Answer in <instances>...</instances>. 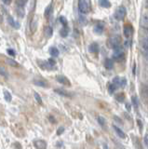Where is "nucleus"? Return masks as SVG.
Masks as SVG:
<instances>
[{"label": "nucleus", "instance_id": "obj_21", "mask_svg": "<svg viewBox=\"0 0 148 149\" xmlns=\"http://www.w3.org/2000/svg\"><path fill=\"white\" fill-rule=\"evenodd\" d=\"M68 33H69V31H68V28H67L66 26H64L63 27L62 30H61V32H60V35L62 36V37H65V36H68Z\"/></svg>", "mask_w": 148, "mask_h": 149}, {"label": "nucleus", "instance_id": "obj_10", "mask_svg": "<svg viewBox=\"0 0 148 149\" xmlns=\"http://www.w3.org/2000/svg\"><path fill=\"white\" fill-rule=\"evenodd\" d=\"M34 146L38 149H45L47 147V144H46V142L43 140H37L34 142Z\"/></svg>", "mask_w": 148, "mask_h": 149}, {"label": "nucleus", "instance_id": "obj_38", "mask_svg": "<svg viewBox=\"0 0 148 149\" xmlns=\"http://www.w3.org/2000/svg\"><path fill=\"white\" fill-rule=\"evenodd\" d=\"M126 108L128 109L129 112L130 111V103H127V105H126Z\"/></svg>", "mask_w": 148, "mask_h": 149}, {"label": "nucleus", "instance_id": "obj_25", "mask_svg": "<svg viewBox=\"0 0 148 149\" xmlns=\"http://www.w3.org/2000/svg\"><path fill=\"white\" fill-rule=\"evenodd\" d=\"M4 97H5V100L7 102L11 101V94L8 92V90H5V92H4Z\"/></svg>", "mask_w": 148, "mask_h": 149}, {"label": "nucleus", "instance_id": "obj_23", "mask_svg": "<svg viewBox=\"0 0 148 149\" xmlns=\"http://www.w3.org/2000/svg\"><path fill=\"white\" fill-rule=\"evenodd\" d=\"M116 89H117V88H116V86L115 84H114L113 82H112V83L110 84V85H109V87H108L109 93H110V94H113L114 92H115V90H116Z\"/></svg>", "mask_w": 148, "mask_h": 149}, {"label": "nucleus", "instance_id": "obj_37", "mask_svg": "<svg viewBox=\"0 0 148 149\" xmlns=\"http://www.w3.org/2000/svg\"><path fill=\"white\" fill-rule=\"evenodd\" d=\"M137 123H138L139 127H140V130H143V123L141 122L140 119H137Z\"/></svg>", "mask_w": 148, "mask_h": 149}, {"label": "nucleus", "instance_id": "obj_7", "mask_svg": "<svg viewBox=\"0 0 148 149\" xmlns=\"http://www.w3.org/2000/svg\"><path fill=\"white\" fill-rule=\"evenodd\" d=\"M133 31H134V29L132 24L128 23L124 26V36L127 37V38H130V37L132 36Z\"/></svg>", "mask_w": 148, "mask_h": 149}, {"label": "nucleus", "instance_id": "obj_28", "mask_svg": "<svg viewBox=\"0 0 148 149\" xmlns=\"http://www.w3.org/2000/svg\"><path fill=\"white\" fill-rule=\"evenodd\" d=\"M28 0H17V4H18V6L20 7H23L26 5Z\"/></svg>", "mask_w": 148, "mask_h": 149}, {"label": "nucleus", "instance_id": "obj_3", "mask_svg": "<svg viewBox=\"0 0 148 149\" xmlns=\"http://www.w3.org/2000/svg\"><path fill=\"white\" fill-rule=\"evenodd\" d=\"M121 42V37L119 36H113L108 39L107 45L110 49H115L117 46H119Z\"/></svg>", "mask_w": 148, "mask_h": 149}, {"label": "nucleus", "instance_id": "obj_30", "mask_svg": "<svg viewBox=\"0 0 148 149\" xmlns=\"http://www.w3.org/2000/svg\"><path fill=\"white\" fill-rule=\"evenodd\" d=\"M132 103H133V105L135 106V108H137L138 105H139V103H138V99L137 97H132Z\"/></svg>", "mask_w": 148, "mask_h": 149}, {"label": "nucleus", "instance_id": "obj_35", "mask_svg": "<svg viewBox=\"0 0 148 149\" xmlns=\"http://www.w3.org/2000/svg\"><path fill=\"white\" fill-rule=\"evenodd\" d=\"M62 131H64V128H63V127H61L60 129H59V131H57V134H58V135L62 134Z\"/></svg>", "mask_w": 148, "mask_h": 149}, {"label": "nucleus", "instance_id": "obj_24", "mask_svg": "<svg viewBox=\"0 0 148 149\" xmlns=\"http://www.w3.org/2000/svg\"><path fill=\"white\" fill-rule=\"evenodd\" d=\"M0 76H2V77H6V78L8 77V73L7 72V70H5V68L0 67Z\"/></svg>", "mask_w": 148, "mask_h": 149}, {"label": "nucleus", "instance_id": "obj_6", "mask_svg": "<svg viewBox=\"0 0 148 149\" xmlns=\"http://www.w3.org/2000/svg\"><path fill=\"white\" fill-rule=\"evenodd\" d=\"M113 83L116 86V88H124L127 85V79L125 77H116L113 79Z\"/></svg>", "mask_w": 148, "mask_h": 149}, {"label": "nucleus", "instance_id": "obj_26", "mask_svg": "<svg viewBox=\"0 0 148 149\" xmlns=\"http://www.w3.org/2000/svg\"><path fill=\"white\" fill-rule=\"evenodd\" d=\"M142 24H143V25H145V26L148 25V15L147 14L143 15V17L142 19Z\"/></svg>", "mask_w": 148, "mask_h": 149}, {"label": "nucleus", "instance_id": "obj_19", "mask_svg": "<svg viewBox=\"0 0 148 149\" xmlns=\"http://www.w3.org/2000/svg\"><path fill=\"white\" fill-rule=\"evenodd\" d=\"M49 53L51 54L53 57H58L59 56V49L57 48H55V47H51L49 49Z\"/></svg>", "mask_w": 148, "mask_h": 149}, {"label": "nucleus", "instance_id": "obj_4", "mask_svg": "<svg viewBox=\"0 0 148 149\" xmlns=\"http://www.w3.org/2000/svg\"><path fill=\"white\" fill-rule=\"evenodd\" d=\"M124 58V49L120 45L117 46L116 48L114 49V53H113V59L116 61H120Z\"/></svg>", "mask_w": 148, "mask_h": 149}, {"label": "nucleus", "instance_id": "obj_29", "mask_svg": "<svg viewBox=\"0 0 148 149\" xmlns=\"http://www.w3.org/2000/svg\"><path fill=\"white\" fill-rule=\"evenodd\" d=\"M35 98H36V100L37 101V103H38L39 105H42V99L40 97V95L37 92H35Z\"/></svg>", "mask_w": 148, "mask_h": 149}, {"label": "nucleus", "instance_id": "obj_11", "mask_svg": "<svg viewBox=\"0 0 148 149\" xmlns=\"http://www.w3.org/2000/svg\"><path fill=\"white\" fill-rule=\"evenodd\" d=\"M103 29H104V25L103 23H98L97 25L94 27V32L96 33L97 35H101L103 32Z\"/></svg>", "mask_w": 148, "mask_h": 149}, {"label": "nucleus", "instance_id": "obj_39", "mask_svg": "<svg viewBox=\"0 0 148 149\" xmlns=\"http://www.w3.org/2000/svg\"><path fill=\"white\" fill-rule=\"evenodd\" d=\"M130 41H126V42H125V46L126 47H130Z\"/></svg>", "mask_w": 148, "mask_h": 149}, {"label": "nucleus", "instance_id": "obj_16", "mask_svg": "<svg viewBox=\"0 0 148 149\" xmlns=\"http://www.w3.org/2000/svg\"><path fill=\"white\" fill-rule=\"evenodd\" d=\"M104 66H105V68L108 69V70L113 69V67H114L113 60H111V59H106V60H105V62H104Z\"/></svg>", "mask_w": 148, "mask_h": 149}, {"label": "nucleus", "instance_id": "obj_22", "mask_svg": "<svg viewBox=\"0 0 148 149\" xmlns=\"http://www.w3.org/2000/svg\"><path fill=\"white\" fill-rule=\"evenodd\" d=\"M6 62H7V64H8L10 66H12V67H18V66H19L18 63H16L15 61L11 60V59H7Z\"/></svg>", "mask_w": 148, "mask_h": 149}, {"label": "nucleus", "instance_id": "obj_2", "mask_svg": "<svg viewBox=\"0 0 148 149\" xmlns=\"http://www.w3.org/2000/svg\"><path fill=\"white\" fill-rule=\"evenodd\" d=\"M142 49H143V56L148 61V30L145 31V36L142 39Z\"/></svg>", "mask_w": 148, "mask_h": 149}, {"label": "nucleus", "instance_id": "obj_40", "mask_svg": "<svg viewBox=\"0 0 148 149\" xmlns=\"http://www.w3.org/2000/svg\"><path fill=\"white\" fill-rule=\"evenodd\" d=\"M3 1H4V3H5V4H7V5H8V4L10 3L11 0H3Z\"/></svg>", "mask_w": 148, "mask_h": 149}, {"label": "nucleus", "instance_id": "obj_17", "mask_svg": "<svg viewBox=\"0 0 148 149\" xmlns=\"http://www.w3.org/2000/svg\"><path fill=\"white\" fill-rule=\"evenodd\" d=\"M99 4L101 7L105 8V9L111 7V3H110L109 0H99Z\"/></svg>", "mask_w": 148, "mask_h": 149}, {"label": "nucleus", "instance_id": "obj_18", "mask_svg": "<svg viewBox=\"0 0 148 149\" xmlns=\"http://www.w3.org/2000/svg\"><path fill=\"white\" fill-rule=\"evenodd\" d=\"M51 14H52V5H49L45 10V17L49 19L50 16H51Z\"/></svg>", "mask_w": 148, "mask_h": 149}, {"label": "nucleus", "instance_id": "obj_9", "mask_svg": "<svg viewBox=\"0 0 148 149\" xmlns=\"http://www.w3.org/2000/svg\"><path fill=\"white\" fill-rule=\"evenodd\" d=\"M55 92L62 95V96H64V97H72L73 96V93H71L68 92V90H62V89H56L55 90Z\"/></svg>", "mask_w": 148, "mask_h": 149}, {"label": "nucleus", "instance_id": "obj_5", "mask_svg": "<svg viewBox=\"0 0 148 149\" xmlns=\"http://www.w3.org/2000/svg\"><path fill=\"white\" fill-rule=\"evenodd\" d=\"M126 14H127V10L125 9V7H119V8H117V10H116L115 15L114 16H115V18L117 21H122V20H124Z\"/></svg>", "mask_w": 148, "mask_h": 149}, {"label": "nucleus", "instance_id": "obj_14", "mask_svg": "<svg viewBox=\"0 0 148 149\" xmlns=\"http://www.w3.org/2000/svg\"><path fill=\"white\" fill-rule=\"evenodd\" d=\"M8 23H10L12 27H14V28H16V29L20 28V23H18L17 22H15L14 19L12 18V17H10V16L8 18Z\"/></svg>", "mask_w": 148, "mask_h": 149}, {"label": "nucleus", "instance_id": "obj_15", "mask_svg": "<svg viewBox=\"0 0 148 149\" xmlns=\"http://www.w3.org/2000/svg\"><path fill=\"white\" fill-rule=\"evenodd\" d=\"M88 49H90V51L92 52V53L99 52V45L97 43H92L90 46V48H88Z\"/></svg>", "mask_w": 148, "mask_h": 149}, {"label": "nucleus", "instance_id": "obj_31", "mask_svg": "<svg viewBox=\"0 0 148 149\" xmlns=\"http://www.w3.org/2000/svg\"><path fill=\"white\" fill-rule=\"evenodd\" d=\"M60 22L64 26H67V20H66V18H64V17H60Z\"/></svg>", "mask_w": 148, "mask_h": 149}, {"label": "nucleus", "instance_id": "obj_13", "mask_svg": "<svg viewBox=\"0 0 148 149\" xmlns=\"http://www.w3.org/2000/svg\"><path fill=\"white\" fill-rule=\"evenodd\" d=\"M113 128H114V130H115V131L116 132V134L119 136L120 138H122V139H125L126 138V134H125V132L123 131H121L119 128L116 127V126H114Z\"/></svg>", "mask_w": 148, "mask_h": 149}, {"label": "nucleus", "instance_id": "obj_33", "mask_svg": "<svg viewBox=\"0 0 148 149\" xmlns=\"http://www.w3.org/2000/svg\"><path fill=\"white\" fill-rule=\"evenodd\" d=\"M7 52H8V54H10V56H12V57H14V56H15V51H13V49H8V51H7Z\"/></svg>", "mask_w": 148, "mask_h": 149}, {"label": "nucleus", "instance_id": "obj_1", "mask_svg": "<svg viewBox=\"0 0 148 149\" xmlns=\"http://www.w3.org/2000/svg\"><path fill=\"white\" fill-rule=\"evenodd\" d=\"M78 9L83 14L88 13L91 9V1L90 0H78Z\"/></svg>", "mask_w": 148, "mask_h": 149}, {"label": "nucleus", "instance_id": "obj_8", "mask_svg": "<svg viewBox=\"0 0 148 149\" xmlns=\"http://www.w3.org/2000/svg\"><path fill=\"white\" fill-rule=\"evenodd\" d=\"M56 80L59 82V83L63 84V85H65V86H71L70 81H69L68 78H67L66 77H64V76H62V74L56 77Z\"/></svg>", "mask_w": 148, "mask_h": 149}, {"label": "nucleus", "instance_id": "obj_36", "mask_svg": "<svg viewBox=\"0 0 148 149\" xmlns=\"http://www.w3.org/2000/svg\"><path fill=\"white\" fill-rule=\"evenodd\" d=\"M48 63L51 65V66H54L55 65V62L52 60V59H49V60H48Z\"/></svg>", "mask_w": 148, "mask_h": 149}, {"label": "nucleus", "instance_id": "obj_27", "mask_svg": "<svg viewBox=\"0 0 148 149\" xmlns=\"http://www.w3.org/2000/svg\"><path fill=\"white\" fill-rule=\"evenodd\" d=\"M116 100L118 101V102H120V103H122L124 101V99H125V95L123 94V93H119V94H117L116 95Z\"/></svg>", "mask_w": 148, "mask_h": 149}, {"label": "nucleus", "instance_id": "obj_32", "mask_svg": "<svg viewBox=\"0 0 148 149\" xmlns=\"http://www.w3.org/2000/svg\"><path fill=\"white\" fill-rule=\"evenodd\" d=\"M98 121H99V123L101 124V126H104V124H105V119H104L103 118L99 117V118H98Z\"/></svg>", "mask_w": 148, "mask_h": 149}, {"label": "nucleus", "instance_id": "obj_34", "mask_svg": "<svg viewBox=\"0 0 148 149\" xmlns=\"http://www.w3.org/2000/svg\"><path fill=\"white\" fill-rule=\"evenodd\" d=\"M143 141H145V144L146 146V147H148V133L145 135V139H143Z\"/></svg>", "mask_w": 148, "mask_h": 149}, {"label": "nucleus", "instance_id": "obj_12", "mask_svg": "<svg viewBox=\"0 0 148 149\" xmlns=\"http://www.w3.org/2000/svg\"><path fill=\"white\" fill-rule=\"evenodd\" d=\"M44 34H45V36H46V37H50V36H52V35H53V29H52V27H51V26H47V27H45Z\"/></svg>", "mask_w": 148, "mask_h": 149}, {"label": "nucleus", "instance_id": "obj_41", "mask_svg": "<svg viewBox=\"0 0 148 149\" xmlns=\"http://www.w3.org/2000/svg\"><path fill=\"white\" fill-rule=\"evenodd\" d=\"M146 5L148 6V0H146Z\"/></svg>", "mask_w": 148, "mask_h": 149}, {"label": "nucleus", "instance_id": "obj_20", "mask_svg": "<svg viewBox=\"0 0 148 149\" xmlns=\"http://www.w3.org/2000/svg\"><path fill=\"white\" fill-rule=\"evenodd\" d=\"M34 84L36 85V86H39V87H44V88L48 87V84L46 83L45 81H41V80H37V79L34 80Z\"/></svg>", "mask_w": 148, "mask_h": 149}]
</instances>
